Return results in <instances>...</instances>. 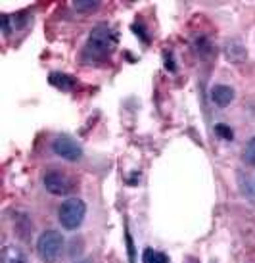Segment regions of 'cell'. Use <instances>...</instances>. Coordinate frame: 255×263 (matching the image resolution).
Returning <instances> with one entry per match:
<instances>
[{"instance_id": "9c48e42d", "label": "cell", "mask_w": 255, "mask_h": 263, "mask_svg": "<svg viewBox=\"0 0 255 263\" xmlns=\"http://www.w3.org/2000/svg\"><path fill=\"white\" fill-rule=\"evenodd\" d=\"M244 161L248 163L249 167H255V137H251V139L248 140V144H246V148H244Z\"/></svg>"}, {"instance_id": "8fae6325", "label": "cell", "mask_w": 255, "mask_h": 263, "mask_svg": "<svg viewBox=\"0 0 255 263\" xmlns=\"http://www.w3.org/2000/svg\"><path fill=\"white\" fill-rule=\"evenodd\" d=\"M96 6H98L96 0H77V2H75V8H77V10H94Z\"/></svg>"}, {"instance_id": "5b68a950", "label": "cell", "mask_w": 255, "mask_h": 263, "mask_svg": "<svg viewBox=\"0 0 255 263\" xmlns=\"http://www.w3.org/2000/svg\"><path fill=\"white\" fill-rule=\"evenodd\" d=\"M44 183V189L48 190L50 194L54 196H66L73 190V181L69 177L64 173V171H56V169H52L48 171L43 179Z\"/></svg>"}, {"instance_id": "7c38bea8", "label": "cell", "mask_w": 255, "mask_h": 263, "mask_svg": "<svg viewBox=\"0 0 255 263\" xmlns=\"http://www.w3.org/2000/svg\"><path fill=\"white\" fill-rule=\"evenodd\" d=\"M127 246H129V257H131V263H132L134 261V246H132V240L129 234H127Z\"/></svg>"}, {"instance_id": "6da1fadb", "label": "cell", "mask_w": 255, "mask_h": 263, "mask_svg": "<svg viewBox=\"0 0 255 263\" xmlns=\"http://www.w3.org/2000/svg\"><path fill=\"white\" fill-rule=\"evenodd\" d=\"M62 250H64V236L54 229L44 231L36 240V254L43 263H56L62 256Z\"/></svg>"}, {"instance_id": "52a82bcc", "label": "cell", "mask_w": 255, "mask_h": 263, "mask_svg": "<svg viewBox=\"0 0 255 263\" xmlns=\"http://www.w3.org/2000/svg\"><path fill=\"white\" fill-rule=\"evenodd\" d=\"M211 98L217 106L226 108L234 100V90L230 87H226V85H215L211 88Z\"/></svg>"}, {"instance_id": "7a4b0ae2", "label": "cell", "mask_w": 255, "mask_h": 263, "mask_svg": "<svg viewBox=\"0 0 255 263\" xmlns=\"http://www.w3.org/2000/svg\"><path fill=\"white\" fill-rule=\"evenodd\" d=\"M85 215H87V204L81 198H69L60 205L58 210L60 225L66 231H77L83 225Z\"/></svg>"}, {"instance_id": "ba28073f", "label": "cell", "mask_w": 255, "mask_h": 263, "mask_svg": "<svg viewBox=\"0 0 255 263\" xmlns=\"http://www.w3.org/2000/svg\"><path fill=\"white\" fill-rule=\"evenodd\" d=\"M142 261L144 263H169V257L161 252H155L153 248H146L144 256H142Z\"/></svg>"}, {"instance_id": "30bf717a", "label": "cell", "mask_w": 255, "mask_h": 263, "mask_svg": "<svg viewBox=\"0 0 255 263\" xmlns=\"http://www.w3.org/2000/svg\"><path fill=\"white\" fill-rule=\"evenodd\" d=\"M215 133H217L219 137H223V139H225V140H232V137H234L232 129H230V127H226L225 123L215 125Z\"/></svg>"}, {"instance_id": "4fadbf2b", "label": "cell", "mask_w": 255, "mask_h": 263, "mask_svg": "<svg viewBox=\"0 0 255 263\" xmlns=\"http://www.w3.org/2000/svg\"><path fill=\"white\" fill-rule=\"evenodd\" d=\"M79 263H92L90 259H85V261H79Z\"/></svg>"}, {"instance_id": "277c9868", "label": "cell", "mask_w": 255, "mask_h": 263, "mask_svg": "<svg viewBox=\"0 0 255 263\" xmlns=\"http://www.w3.org/2000/svg\"><path fill=\"white\" fill-rule=\"evenodd\" d=\"M52 150L56 156H60L62 160H67V161H79L83 158V148L77 140H73L71 137H67V135H60L54 139L52 142Z\"/></svg>"}, {"instance_id": "3957f363", "label": "cell", "mask_w": 255, "mask_h": 263, "mask_svg": "<svg viewBox=\"0 0 255 263\" xmlns=\"http://www.w3.org/2000/svg\"><path fill=\"white\" fill-rule=\"evenodd\" d=\"M113 43H115V37L109 31L108 25H98V27L90 31V37H88L87 43V52L92 58H104L111 50Z\"/></svg>"}, {"instance_id": "8992f818", "label": "cell", "mask_w": 255, "mask_h": 263, "mask_svg": "<svg viewBox=\"0 0 255 263\" xmlns=\"http://www.w3.org/2000/svg\"><path fill=\"white\" fill-rule=\"evenodd\" d=\"M0 263H29L27 256L19 246L15 244H6L0 252Z\"/></svg>"}]
</instances>
